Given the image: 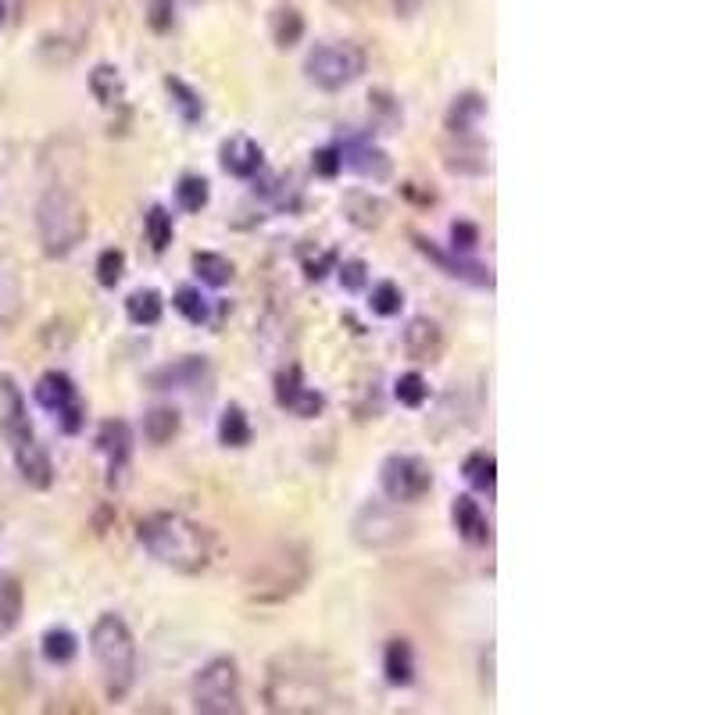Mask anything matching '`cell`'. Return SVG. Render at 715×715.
<instances>
[{
  "label": "cell",
  "mask_w": 715,
  "mask_h": 715,
  "mask_svg": "<svg viewBox=\"0 0 715 715\" xmlns=\"http://www.w3.org/2000/svg\"><path fill=\"white\" fill-rule=\"evenodd\" d=\"M136 540L144 543V551L158 561V566L197 576L208 569L212 561V533L200 522L186 519L179 512H155L140 519L136 526Z\"/></svg>",
  "instance_id": "cell-1"
},
{
  "label": "cell",
  "mask_w": 715,
  "mask_h": 715,
  "mask_svg": "<svg viewBox=\"0 0 715 715\" xmlns=\"http://www.w3.org/2000/svg\"><path fill=\"white\" fill-rule=\"evenodd\" d=\"M333 697L330 673L315 666L308 655H283L268 666L265 702L272 712H322Z\"/></svg>",
  "instance_id": "cell-2"
},
{
  "label": "cell",
  "mask_w": 715,
  "mask_h": 715,
  "mask_svg": "<svg viewBox=\"0 0 715 715\" xmlns=\"http://www.w3.org/2000/svg\"><path fill=\"white\" fill-rule=\"evenodd\" d=\"M90 652L97 658L100 679H105L108 697H126L129 687L136 684V644L133 634L123 616L115 611H105L97 616L94 629H90Z\"/></svg>",
  "instance_id": "cell-3"
},
{
  "label": "cell",
  "mask_w": 715,
  "mask_h": 715,
  "mask_svg": "<svg viewBox=\"0 0 715 715\" xmlns=\"http://www.w3.org/2000/svg\"><path fill=\"white\" fill-rule=\"evenodd\" d=\"M37 233L47 258H68L90 233V215L76 194L50 186L37 204Z\"/></svg>",
  "instance_id": "cell-4"
},
{
  "label": "cell",
  "mask_w": 715,
  "mask_h": 715,
  "mask_svg": "<svg viewBox=\"0 0 715 715\" xmlns=\"http://www.w3.org/2000/svg\"><path fill=\"white\" fill-rule=\"evenodd\" d=\"M362 72H365V50L351 40L319 43V47H312V55L304 58V76L326 94L347 90L351 82L362 79Z\"/></svg>",
  "instance_id": "cell-5"
},
{
  "label": "cell",
  "mask_w": 715,
  "mask_h": 715,
  "mask_svg": "<svg viewBox=\"0 0 715 715\" xmlns=\"http://www.w3.org/2000/svg\"><path fill=\"white\" fill-rule=\"evenodd\" d=\"M194 712L200 715H236L244 712L241 669L233 658H212L194 676Z\"/></svg>",
  "instance_id": "cell-6"
},
{
  "label": "cell",
  "mask_w": 715,
  "mask_h": 715,
  "mask_svg": "<svg viewBox=\"0 0 715 715\" xmlns=\"http://www.w3.org/2000/svg\"><path fill=\"white\" fill-rule=\"evenodd\" d=\"M351 537L365 551H390L412 537V519L401 516V505L394 501H369L358 508Z\"/></svg>",
  "instance_id": "cell-7"
},
{
  "label": "cell",
  "mask_w": 715,
  "mask_h": 715,
  "mask_svg": "<svg viewBox=\"0 0 715 715\" xmlns=\"http://www.w3.org/2000/svg\"><path fill=\"white\" fill-rule=\"evenodd\" d=\"M380 487L386 501L394 505H419L433 490V469L419 454H390L380 466Z\"/></svg>",
  "instance_id": "cell-8"
},
{
  "label": "cell",
  "mask_w": 715,
  "mask_h": 715,
  "mask_svg": "<svg viewBox=\"0 0 715 715\" xmlns=\"http://www.w3.org/2000/svg\"><path fill=\"white\" fill-rule=\"evenodd\" d=\"M291 569H308V558H304V551L280 548L276 555H268L262 561V569H254L251 598H258V601H283V598H291V594H297L308 576H301V572L291 576Z\"/></svg>",
  "instance_id": "cell-9"
},
{
  "label": "cell",
  "mask_w": 715,
  "mask_h": 715,
  "mask_svg": "<svg viewBox=\"0 0 715 715\" xmlns=\"http://www.w3.org/2000/svg\"><path fill=\"white\" fill-rule=\"evenodd\" d=\"M336 147H340V161H344V168H351L354 176L372 179V183H383L390 176L386 150H380L376 144H372V136L347 133V136H340Z\"/></svg>",
  "instance_id": "cell-10"
},
{
  "label": "cell",
  "mask_w": 715,
  "mask_h": 715,
  "mask_svg": "<svg viewBox=\"0 0 715 715\" xmlns=\"http://www.w3.org/2000/svg\"><path fill=\"white\" fill-rule=\"evenodd\" d=\"M276 404L294 412L297 419H315L322 415V408H326V398H322L319 390L304 386V372L297 362H286L276 372Z\"/></svg>",
  "instance_id": "cell-11"
},
{
  "label": "cell",
  "mask_w": 715,
  "mask_h": 715,
  "mask_svg": "<svg viewBox=\"0 0 715 715\" xmlns=\"http://www.w3.org/2000/svg\"><path fill=\"white\" fill-rule=\"evenodd\" d=\"M415 247H419V254H425L444 276H451V280H462V283H469V286H480V291H493V272L487 268V265H480V262H469L466 254H448V251H440L433 241H425V236H415Z\"/></svg>",
  "instance_id": "cell-12"
},
{
  "label": "cell",
  "mask_w": 715,
  "mask_h": 715,
  "mask_svg": "<svg viewBox=\"0 0 715 715\" xmlns=\"http://www.w3.org/2000/svg\"><path fill=\"white\" fill-rule=\"evenodd\" d=\"M97 451L108 458V483L118 487L126 480V469L133 462V430L126 419H108L97 430Z\"/></svg>",
  "instance_id": "cell-13"
},
{
  "label": "cell",
  "mask_w": 715,
  "mask_h": 715,
  "mask_svg": "<svg viewBox=\"0 0 715 715\" xmlns=\"http://www.w3.org/2000/svg\"><path fill=\"white\" fill-rule=\"evenodd\" d=\"M0 437L8 440V448H19L22 440L37 437L29 425L26 398H22V390L14 386L11 376H0Z\"/></svg>",
  "instance_id": "cell-14"
},
{
  "label": "cell",
  "mask_w": 715,
  "mask_h": 715,
  "mask_svg": "<svg viewBox=\"0 0 715 715\" xmlns=\"http://www.w3.org/2000/svg\"><path fill=\"white\" fill-rule=\"evenodd\" d=\"M32 394H37V404L43 408V412H50L55 419L68 415L72 408H82L72 376H65V372H58V369L43 372V376L37 380V390H32Z\"/></svg>",
  "instance_id": "cell-15"
},
{
  "label": "cell",
  "mask_w": 715,
  "mask_h": 715,
  "mask_svg": "<svg viewBox=\"0 0 715 715\" xmlns=\"http://www.w3.org/2000/svg\"><path fill=\"white\" fill-rule=\"evenodd\" d=\"M451 522H454V530L458 537H462L466 543H472V548H487L490 543V522L483 516V508L476 498H469V493H458L454 505H451Z\"/></svg>",
  "instance_id": "cell-16"
},
{
  "label": "cell",
  "mask_w": 715,
  "mask_h": 715,
  "mask_svg": "<svg viewBox=\"0 0 715 715\" xmlns=\"http://www.w3.org/2000/svg\"><path fill=\"white\" fill-rule=\"evenodd\" d=\"M11 454H14V466L22 472V480L32 490H50V483H55V466H50V454L43 451L37 437L22 440L19 448H11Z\"/></svg>",
  "instance_id": "cell-17"
},
{
  "label": "cell",
  "mask_w": 715,
  "mask_h": 715,
  "mask_svg": "<svg viewBox=\"0 0 715 715\" xmlns=\"http://www.w3.org/2000/svg\"><path fill=\"white\" fill-rule=\"evenodd\" d=\"M458 144L444 147V168L458 176H487L490 173V147L472 136H454Z\"/></svg>",
  "instance_id": "cell-18"
},
{
  "label": "cell",
  "mask_w": 715,
  "mask_h": 715,
  "mask_svg": "<svg viewBox=\"0 0 715 715\" xmlns=\"http://www.w3.org/2000/svg\"><path fill=\"white\" fill-rule=\"evenodd\" d=\"M208 376H212V365L197 354H186V358H179V362L158 369L155 376H150V386L155 390H194Z\"/></svg>",
  "instance_id": "cell-19"
},
{
  "label": "cell",
  "mask_w": 715,
  "mask_h": 715,
  "mask_svg": "<svg viewBox=\"0 0 715 715\" xmlns=\"http://www.w3.org/2000/svg\"><path fill=\"white\" fill-rule=\"evenodd\" d=\"M223 168L236 179H254V176H262L265 155L251 136H229L223 144Z\"/></svg>",
  "instance_id": "cell-20"
},
{
  "label": "cell",
  "mask_w": 715,
  "mask_h": 715,
  "mask_svg": "<svg viewBox=\"0 0 715 715\" xmlns=\"http://www.w3.org/2000/svg\"><path fill=\"white\" fill-rule=\"evenodd\" d=\"M404 351L408 358H415V362H437L440 354H444V333L433 319H412L404 330Z\"/></svg>",
  "instance_id": "cell-21"
},
{
  "label": "cell",
  "mask_w": 715,
  "mask_h": 715,
  "mask_svg": "<svg viewBox=\"0 0 715 715\" xmlns=\"http://www.w3.org/2000/svg\"><path fill=\"white\" fill-rule=\"evenodd\" d=\"M487 118V97L483 94H458L451 100V108H448V118H444V126L451 136H472L476 126H480Z\"/></svg>",
  "instance_id": "cell-22"
},
{
  "label": "cell",
  "mask_w": 715,
  "mask_h": 715,
  "mask_svg": "<svg viewBox=\"0 0 715 715\" xmlns=\"http://www.w3.org/2000/svg\"><path fill=\"white\" fill-rule=\"evenodd\" d=\"M344 215H347V223L358 229H380L383 218H386V204L372 190H351L344 197Z\"/></svg>",
  "instance_id": "cell-23"
},
{
  "label": "cell",
  "mask_w": 715,
  "mask_h": 715,
  "mask_svg": "<svg viewBox=\"0 0 715 715\" xmlns=\"http://www.w3.org/2000/svg\"><path fill=\"white\" fill-rule=\"evenodd\" d=\"M90 94L100 108H123L126 105V79L115 65H94L90 72Z\"/></svg>",
  "instance_id": "cell-24"
},
{
  "label": "cell",
  "mask_w": 715,
  "mask_h": 715,
  "mask_svg": "<svg viewBox=\"0 0 715 715\" xmlns=\"http://www.w3.org/2000/svg\"><path fill=\"white\" fill-rule=\"evenodd\" d=\"M383 673H386V684L394 687H408L415 679V652L408 640H390L386 652H383Z\"/></svg>",
  "instance_id": "cell-25"
},
{
  "label": "cell",
  "mask_w": 715,
  "mask_h": 715,
  "mask_svg": "<svg viewBox=\"0 0 715 715\" xmlns=\"http://www.w3.org/2000/svg\"><path fill=\"white\" fill-rule=\"evenodd\" d=\"M165 90H168V97H173V108L179 111L183 123L197 126L204 118V100H200V94L190 87V82H183L179 76H165Z\"/></svg>",
  "instance_id": "cell-26"
},
{
  "label": "cell",
  "mask_w": 715,
  "mask_h": 715,
  "mask_svg": "<svg viewBox=\"0 0 715 715\" xmlns=\"http://www.w3.org/2000/svg\"><path fill=\"white\" fill-rule=\"evenodd\" d=\"M369 115H372V126H376L380 133H398L401 123H404L401 100L390 90H372L369 94Z\"/></svg>",
  "instance_id": "cell-27"
},
{
  "label": "cell",
  "mask_w": 715,
  "mask_h": 715,
  "mask_svg": "<svg viewBox=\"0 0 715 715\" xmlns=\"http://www.w3.org/2000/svg\"><path fill=\"white\" fill-rule=\"evenodd\" d=\"M251 422H247V412L241 404H229L223 419H218V444L223 448H247L251 444Z\"/></svg>",
  "instance_id": "cell-28"
},
{
  "label": "cell",
  "mask_w": 715,
  "mask_h": 715,
  "mask_svg": "<svg viewBox=\"0 0 715 715\" xmlns=\"http://www.w3.org/2000/svg\"><path fill=\"white\" fill-rule=\"evenodd\" d=\"M126 315L133 326H158L165 315V301L158 291H136L126 297Z\"/></svg>",
  "instance_id": "cell-29"
},
{
  "label": "cell",
  "mask_w": 715,
  "mask_h": 715,
  "mask_svg": "<svg viewBox=\"0 0 715 715\" xmlns=\"http://www.w3.org/2000/svg\"><path fill=\"white\" fill-rule=\"evenodd\" d=\"M462 476L476 490L493 493V487H498V458H493L490 451H472L462 466Z\"/></svg>",
  "instance_id": "cell-30"
},
{
  "label": "cell",
  "mask_w": 715,
  "mask_h": 715,
  "mask_svg": "<svg viewBox=\"0 0 715 715\" xmlns=\"http://www.w3.org/2000/svg\"><path fill=\"white\" fill-rule=\"evenodd\" d=\"M304 37V14L297 8H276L272 14V40H276L280 50L297 47Z\"/></svg>",
  "instance_id": "cell-31"
},
{
  "label": "cell",
  "mask_w": 715,
  "mask_h": 715,
  "mask_svg": "<svg viewBox=\"0 0 715 715\" xmlns=\"http://www.w3.org/2000/svg\"><path fill=\"white\" fill-rule=\"evenodd\" d=\"M194 272L200 283L208 286H226L233 280V262L226 254H215V251H197L194 254Z\"/></svg>",
  "instance_id": "cell-32"
},
{
  "label": "cell",
  "mask_w": 715,
  "mask_h": 715,
  "mask_svg": "<svg viewBox=\"0 0 715 715\" xmlns=\"http://www.w3.org/2000/svg\"><path fill=\"white\" fill-rule=\"evenodd\" d=\"M40 652L47 662H55V666H65V662H72L76 652H79V640L72 629H65V626H55V629H47L43 640H40Z\"/></svg>",
  "instance_id": "cell-33"
},
{
  "label": "cell",
  "mask_w": 715,
  "mask_h": 715,
  "mask_svg": "<svg viewBox=\"0 0 715 715\" xmlns=\"http://www.w3.org/2000/svg\"><path fill=\"white\" fill-rule=\"evenodd\" d=\"M22 584L19 580H4L0 584V637H8L14 626L22 623Z\"/></svg>",
  "instance_id": "cell-34"
},
{
  "label": "cell",
  "mask_w": 715,
  "mask_h": 715,
  "mask_svg": "<svg viewBox=\"0 0 715 715\" xmlns=\"http://www.w3.org/2000/svg\"><path fill=\"white\" fill-rule=\"evenodd\" d=\"M176 433H179V412H176V408H155V412H147L144 437L150 440V444L165 448Z\"/></svg>",
  "instance_id": "cell-35"
},
{
  "label": "cell",
  "mask_w": 715,
  "mask_h": 715,
  "mask_svg": "<svg viewBox=\"0 0 715 715\" xmlns=\"http://www.w3.org/2000/svg\"><path fill=\"white\" fill-rule=\"evenodd\" d=\"M144 229H147L150 247H155L158 254L168 251V244H173V236H176L173 215H168V208H161V204H155V208H150V212L144 215Z\"/></svg>",
  "instance_id": "cell-36"
},
{
  "label": "cell",
  "mask_w": 715,
  "mask_h": 715,
  "mask_svg": "<svg viewBox=\"0 0 715 715\" xmlns=\"http://www.w3.org/2000/svg\"><path fill=\"white\" fill-rule=\"evenodd\" d=\"M173 304H176V312H179L186 322H194V326H204V322L212 319L208 301H204L200 291H194V286H179L176 297H173Z\"/></svg>",
  "instance_id": "cell-37"
},
{
  "label": "cell",
  "mask_w": 715,
  "mask_h": 715,
  "mask_svg": "<svg viewBox=\"0 0 715 715\" xmlns=\"http://www.w3.org/2000/svg\"><path fill=\"white\" fill-rule=\"evenodd\" d=\"M212 190H208V179H200V176H183L179 186H176V200H179V208L183 212H190L197 215L204 204H208Z\"/></svg>",
  "instance_id": "cell-38"
},
{
  "label": "cell",
  "mask_w": 715,
  "mask_h": 715,
  "mask_svg": "<svg viewBox=\"0 0 715 715\" xmlns=\"http://www.w3.org/2000/svg\"><path fill=\"white\" fill-rule=\"evenodd\" d=\"M369 308L376 312V315H383V319L398 315V312L404 308V294H401V286H398V283H390V280L376 283V286H372V294H369Z\"/></svg>",
  "instance_id": "cell-39"
},
{
  "label": "cell",
  "mask_w": 715,
  "mask_h": 715,
  "mask_svg": "<svg viewBox=\"0 0 715 715\" xmlns=\"http://www.w3.org/2000/svg\"><path fill=\"white\" fill-rule=\"evenodd\" d=\"M123 276H126V254L118 251V247L100 251V258H97V283L108 286V291H115V286L123 283Z\"/></svg>",
  "instance_id": "cell-40"
},
{
  "label": "cell",
  "mask_w": 715,
  "mask_h": 715,
  "mask_svg": "<svg viewBox=\"0 0 715 715\" xmlns=\"http://www.w3.org/2000/svg\"><path fill=\"white\" fill-rule=\"evenodd\" d=\"M394 398L404 404V408H422L425 398H430V386L419 376V372H404V376L394 383Z\"/></svg>",
  "instance_id": "cell-41"
},
{
  "label": "cell",
  "mask_w": 715,
  "mask_h": 715,
  "mask_svg": "<svg viewBox=\"0 0 715 715\" xmlns=\"http://www.w3.org/2000/svg\"><path fill=\"white\" fill-rule=\"evenodd\" d=\"M312 168H315V176L322 179H336L340 173H344V161H340V147H319L315 155H312Z\"/></svg>",
  "instance_id": "cell-42"
},
{
  "label": "cell",
  "mask_w": 715,
  "mask_h": 715,
  "mask_svg": "<svg viewBox=\"0 0 715 715\" xmlns=\"http://www.w3.org/2000/svg\"><path fill=\"white\" fill-rule=\"evenodd\" d=\"M147 22H150V29H155V32H168L176 26V4H173V0H150Z\"/></svg>",
  "instance_id": "cell-43"
},
{
  "label": "cell",
  "mask_w": 715,
  "mask_h": 715,
  "mask_svg": "<svg viewBox=\"0 0 715 715\" xmlns=\"http://www.w3.org/2000/svg\"><path fill=\"white\" fill-rule=\"evenodd\" d=\"M14 308H19V280L0 265V319H8Z\"/></svg>",
  "instance_id": "cell-44"
},
{
  "label": "cell",
  "mask_w": 715,
  "mask_h": 715,
  "mask_svg": "<svg viewBox=\"0 0 715 715\" xmlns=\"http://www.w3.org/2000/svg\"><path fill=\"white\" fill-rule=\"evenodd\" d=\"M336 272H340V283H344V291H351V294H354V291H362L365 280H369V276H365V272H369V268H365V262H358V258H351V262H336Z\"/></svg>",
  "instance_id": "cell-45"
},
{
  "label": "cell",
  "mask_w": 715,
  "mask_h": 715,
  "mask_svg": "<svg viewBox=\"0 0 715 715\" xmlns=\"http://www.w3.org/2000/svg\"><path fill=\"white\" fill-rule=\"evenodd\" d=\"M476 244H480V229H476L472 223H454L451 226V251L469 254Z\"/></svg>",
  "instance_id": "cell-46"
},
{
  "label": "cell",
  "mask_w": 715,
  "mask_h": 715,
  "mask_svg": "<svg viewBox=\"0 0 715 715\" xmlns=\"http://www.w3.org/2000/svg\"><path fill=\"white\" fill-rule=\"evenodd\" d=\"M336 251H326V254H319V258H304V276H308L312 283H319V280H326L330 272L336 268Z\"/></svg>",
  "instance_id": "cell-47"
},
{
  "label": "cell",
  "mask_w": 715,
  "mask_h": 715,
  "mask_svg": "<svg viewBox=\"0 0 715 715\" xmlns=\"http://www.w3.org/2000/svg\"><path fill=\"white\" fill-rule=\"evenodd\" d=\"M19 14H22V0H0V29L19 22Z\"/></svg>",
  "instance_id": "cell-48"
},
{
  "label": "cell",
  "mask_w": 715,
  "mask_h": 715,
  "mask_svg": "<svg viewBox=\"0 0 715 715\" xmlns=\"http://www.w3.org/2000/svg\"><path fill=\"white\" fill-rule=\"evenodd\" d=\"M422 8H425V0H394V11L401 14V19H415Z\"/></svg>",
  "instance_id": "cell-49"
},
{
  "label": "cell",
  "mask_w": 715,
  "mask_h": 715,
  "mask_svg": "<svg viewBox=\"0 0 715 715\" xmlns=\"http://www.w3.org/2000/svg\"><path fill=\"white\" fill-rule=\"evenodd\" d=\"M330 4H336V8H354L358 0H330Z\"/></svg>",
  "instance_id": "cell-50"
}]
</instances>
